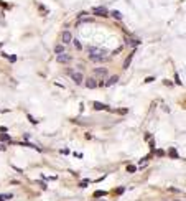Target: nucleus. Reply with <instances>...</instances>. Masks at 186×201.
Returning <instances> with one entry per match:
<instances>
[{
    "label": "nucleus",
    "mask_w": 186,
    "mask_h": 201,
    "mask_svg": "<svg viewBox=\"0 0 186 201\" xmlns=\"http://www.w3.org/2000/svg\"><path fill=\"white\" fill-rule=\"evenodd\" d=\"M0 140L2 142H12L10 135H7V134H0Z\"/></svg>",
    "instance_id": "obj_14"
},
{
    "label": "nucleus",
    "mask_w": 186,
    "mask_h": 201,
    "mask_svg": "<svg viewBox=\"0 0 186 201\" xmlns=\"http://www.w3.org/2000/svg\"><path fill=\"white\" fill-rule=\"evenodd\" d=\"M72 41H74V46H76L77 49H81V48H82V46H81V43H79L77 40H72Z\"/></svg>",
    "instance_id": "obj_19"
},
{
    "label": "nucleus",
    "mask_w": 186,
    "mask_h": 201,
    "mask_svg": "<svg viewBox=\"0 0 186 201\" xmlns=\"http://www.w3.org/2000/svg\"><path fill=\"white\" fill-rule=\"evenodd\" d=\"M87 53H89V60L91 61H96V63H99V61L105 60V56H107V51H105L104 48H96V46H89L87 48Z\"/></svg>",
    "instance_id": "obj_1"
},
{
    "label": "nucleus",
    "mask_w": 186,
    "mask_h": 201,
    "mask_svg": "<svg viewBox=\"0 0 186 201\" xmlns=\"http://www.w3.org/2000/svg\"><path fill=\"white\" fill-rule=\"evenodd\" d=\"M120 51H122V46H119V48H117V49H114V51H112V54H119V53H120Z\"/></svg>",
    "instance_id": "obj_20"
},
{
    "label": "nucleus",
    "mask_w": 186,
    "mask_h": 201,
    "mask_svg": "<svg viewBox=\"0 0 186 201\" xmlns=\"http://www.w3.org/2000/svg\"><path fill=\"white\" fill-rule=\"evenodd\" d=\"M38 185L41 186V188H43V190H46V185H44V183H41V181H38Z\"/></svg>",
    "instance_id": "obj_22"
},
{
    "label": "nucleus",
    "mask_w": 186,
    "mask_h": 201,
    "mask_svg": "<svg viewBox=\"0 0 186 201\" xmlns=\"http://www.w3.org/2000/svg\"><path fill=\"white\" fill-rule=\"evenodd\" d=\"M58 61L63 63V64H68V63H71V56L66 53H61V54H58Z\"/></svg>",
    "instance_id": "obj_5"
},
{
    "label": "nucleus",
    "mask_w": 186,
    "mask_h": 201,
    "mask_svg": "<svg viewBox=\"0 0 186 201\" xmlns=\"http://www.w3.org/2000/svg\"><path fill=\"white\" fill-rule=\"evenodd\" d=\"M105 195H107L105 191H100V190H99V191H96V193H94V198H99V196H105Z\"/></svg>",
    "instance_id": "obj_16"
},
{
    "label": "nucleus",
    "mask_w": 186,
    "mask_h": 201,
    "mask_svg": "<svg viewBox=\"0 0 186 201\" xmlns=\"http://www.w3.org/2000/svg\"><path fill=\"white\" fill-rule=\"evenodd\" d=\"M133 54H135V51H133V53H130V56H129V58L125 60V63H124V69H127V68L130 66V63H132V58H133Z\"/></svg>",
    "instance_id": "obj_11"
},
{
    "label": "nucleus",
    "mask_w": 186,
    "mask_h": 201,
    "mask_svg": "<svg viewBox=\"0 0 186 201\" xmlns=\"http://www.w3.org/2000/svg\"><path fill=\"white\" fill-rule=\"evenodd\" d=\"M0 201H5V196L3 195H0Z\"/></svg>",
    "instance_id": "obj_23"
},
{
    "label": "nucleus",
    "mask_w": 186,
    "mask_h": 201,
    "mask_svg": "<svg viewBox=\"0 0 186 201\" xmlns=\"http://www.w3.org/2000/svg\"><path fill=\"white\" fill-rule=\"evenodd\" d=\"M170 155H171L173 158H180V157H178V153H176V150H175V148H170Z\"/></svg>",
    "instance_id": "obj_17"
},
{
    "label": "nucleus",
    "mask_w": 186,
    "mask_h": 201,
    "mask_svg": "<svg viewBox=\"0 0 186 201\" xmlns=\"http://www.w3.org/2000/svg\"><path fill=\"white\" fill-rule=\"evenodd\" d=\"M69 76H71V79H72V82H74V84H77V86H79V84H82V79H84V76H82L81 73H79V71H72V73H69Z\"/></svg>",
    "instance_id": "obj_2"
},
{
    "label": "nucleus",
    "mask_w": 186,
    "mask_h": 201,
    "mask_svg": "<svg viewBox=\"0 0 186 201\" xmlns=\"http://www.w3.org/2000/svg\"><path fill=\"white\" fill-rule=\"evenodd\" d=\"M0 46H2V43H0Z\"/></svg>",
    "instance_id": "obj_25"
},
{
    "label": "nucleus",
    "mask_w": 186,
    "mask_h": 201,
    "mask_svg": "<svg viewBox=\"0 0 186 201\" xmlns=\"http://www.w3.org/2000/svg\"><path fill=\"white\" fill-rule=\"evenodd\" d=\"M176 201H180V200H176Z\"/></svg>",
    "instance_id": "obj_26"
},
{
    "label": "nucleus",
    "mask_w": 186,
    "mask_h": 201,
    "mask_svg": "<svg viewBox=\"0 0 186 201\" xmlns=\"http://www.w3.org/2000/svg\"><path fill=\"white\" fill-rule=\"evenodd\" d=\"M87 185H89V180H82V181H81V186H82V188H86Z\"/></svg>",
    "instance_id": "obj_18"
},
{
    "label": "nucleus",
    "mask_w": 186,
    "mask_h": 201,
    "mask_svg": "<svg viewBox=\"0 0 186 201\" xmlns=\"http://www.w3.org/2000/svg\"><path fill=\"white\" fill-rule=\"evenodd\" d=\"M112 16H114V18H117V20H122V18H124V15H122L119 10H114V12H112Z\"/></svg>",
    "instance_id": "obj_13"
},
{
    "label": "nucleus",
    "mask_w": 186,
    "mask_h": 201,
    "mask_svg": "<svg viewBox=\"0 0 186 201\" xmlns=\"http://www.w3.org/2000/svg\"><path fill=\"white\" fill-rule=\"evenodd\" d=\"M94 74H96V76H100V77H105L107 76V69H105V68H96V69H94Z\"/></svg>",
    "instance_id": "obj_7"
},
{
    "label": "nucleus",
    "mask_w": 186,
    "mask_h": 201,
    "mask_svg": "<svg viewBox=\"0 0 186 201\" xmlns=\"http://www.w3.org/2000/svg\"><path fill=\"white\" fill-rule=\"evenodd\" d=\"M55 53L56 54L64 53V45H56V46H55Z\"/></svg>",
    "instance_id": "obj_12"
},
{
    "label": "nucleus",
    "mask_w": 186,
    "mask_h": 201,
    "mask_svg": "<svg viewBox=\"0 0 186 201\" xmlns=\"http://www.w3.org/2000/svg\"><path fill=\"white\" fill-rule=\"evenodd\" d=\"M153 79H155V77H152V76H150V77H147V79H145V82H152Z\"/></svg>",
    "instance_id": "obj_21"
},
{
    "label": "nucleus",
    "mask_w": 186,
    "mask_h": 201,
    "mask_svg": "<svg viewBox=\"0 0 186 201\" xmlns=\"http://www.w3.org/2000/svg\"><path fill=\"white\" fill-rule=\"evenodd\" d=\"M125 45L127 46H138L140 40H133V38H125Z\"/></svg>",
    "instance_id": "obj_8"
},
{
    "label": "nucleus",
    "mask_w": 186,
    "mask_h": 201,
    "mask_svg": "<svg viewBox=\"0 0 186 201\" xmlns=\"http://www.w3.org/2000/svg\"><path fill=\"white\" fill-rule=\"evenodd\" d=\"M92 13L97 16H105L107 15V8H104V7H96V8H92Z\"/></svg>",
    "instance_id": "obj_4"
},
{
    "label": "nucleus",
    "mask_w": 186,
    "mask_h": 201,
    "mask_svg": "<svg viewBox=\"0 0 186 201\" xmlns=\"http://www.w3.org/2000/svg\"><path fill=\"white\" fill-rule=\"evenodd\" d=\"M61 41H63L61 45H68V43H71V41H72V35H71V31L64 30V31L61 33Z\"/></svg>",
    "instance_id": "obj_3"
},
{
    "label": "nucleus",
    "mask_w": 186,
    "mask_h": 201,
    "mask_svg": "<svg viewBox=\"0 0 186 201\" xmlns=\"http://www.w3.org/2000/svg\"><path fill=\"white\" fill-rule=\"evenodd\" d=\"M0 150H2V152H3V150H5V147H3V145H0Z\"/></svg>",
    "instance_id": "obj_24"
},
{
    "label": "nucleus",
    "mask_w": 186,
    "mask_h": 201,
    "mask_svg": "<svg viewBox=\"0 0 186 201\" xmlns=\"http://www.w3.org/2000/svg\"><path fill=\"white\" fill-rule=\"evenodd\" d=\"M127 171H129V173H135V171H137V167H135V165H129V167H127Z\"/></svg>",
    "instance_id": "obj_15"
},
{
    "label": "nucleus",
    "mask_w": 186,
    "mask_h": 201,
    "mask_svg": "<svg viewBox=\"0 0 186 201\" xmlns=\"http://www.w3.org/2000/svg\"><path fill=\"white\" fill-rule=\"evenodd\" d=\"M117 81H119V76H112L109 77V81L104 82V86H114V84H117Z\"/></svg>",
    "instance_id": "obj_9"
},
{
    "label": "nucleus",
    "mask_w": 186,
    "mask_h": 201,
    "mask_svg": "<svg viewBox=\"0 0 186 201\" xmlns=\"http://www.w3.org/2000/svg\"><path fill=\"white\" fill-rule=\"evenodd\" d=\"M84 84H86V87H87V89H94V87H97V81H96L94 77L86 79V82H84Z\"/></svg>",
    "instance_id": "obj_6"
},
{
    "label": "nucleus",
    "mask_w": 186,
    "mask_h": 201,
    "mask_svg": "<svg viewBox=\"0 0 186 201\" xmlns=\"http://www.w3.org/2000/svg\"><path fill=\"white\" fill-rule=\"evenodd\" d=\"M94 109L96 110H105V109H109L105 104H102V102H94Z\"/></svg>",
    "instance_id": "obj_10"
}]
</instances>
